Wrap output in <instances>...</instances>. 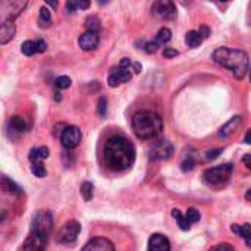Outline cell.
Segmentation results:
<instances>
[{
  "label": "cell",
  "mask_w": 251,
  "mask_h": 251,
  "mask_svg": "<svg viewBox=\"0 0 251 251\" xmlns=\"http://www.w3.org/2000/svg\"><path fill=\"white\" fill-rule=\"evenodd\" d=\"M103 159L110 171H126L135 162V147L128 138L122 135H113L104 144Z\"/></svg>",
  "instance_id": "6da1fadb"
},
{
  "label": "cell",
  "mask_w": 251,
  "mask_h": 251,
  "mask_svg": "<svg viewBox=\"0 0 251 251\" xmlns=\"http://www.w3.org/2000/svg\"><path fill=\"white\" fill-rule=\"evenodd\" d=\"M212 59L229 69L235 78L238 79H243L249 71V66H250V59H249V54L244 51V50H240V49H231V47H219L213 51L212 54Z\"/></svg>",
  "instance_id": "7a4b0ae2"
},
{
  "label": "cell",
  "mask_w": 251,
  "mask_h": 251,
  "mask_svg": "<svg viewBox=\"0 0 251 251\" xmlns=\"http://www.w3.org/2000/svg\"><path fill=\"white\" fill-rule=\"evenodd\" d=\"M132 129L140 140H153L163 129V119L151 110H141L132 116Z\"/></svg>",
  "instance_id": "3957f363"
},
{
  "label": "cell",
  "mask_w": 251,
  "mask_h": 251,
  "mask_svg": "<svg viewBox=\"0 0 251 251\" xmlns=\"http://www.w3.org/2000/svg\"><path fill=\"white\" fill-rule=\"evenodd\" d=\"M232 172H234V166L231 163L209 168L203 174V181L207 185H221V184H225L229 181Z\"/></svg>",
  "instance_id": "277c9868"
},
{
  "label": "cell",
  "mask_w": 251,
  "mask_h": 251,
  "mask_svg": "<svg viewBox=\"0 0 251 251\" xmlns=\"http://www.w3.org/2000/svg\"><path fill=\"white\" fill-rule=\"evenodd\" d=\"M53 229V216L49 210H38L31 224V231L49 237Z\"/></svg>",
  "instance_id": "5b68a950"
},
{
  "label": "cell",
  "mask_w": 251,
  "mask_h": 251,
  "mask_svg": "<svg viewBox=\"0 0 251 251\" xmlns=\"http://www.w3.org/2000/svg\"><path fill=\"white\" fill-rule=\"evenodd\" d=\"M79 231H81V225H79L78 221H74V219L68 221L65 224V226L59 231L56 241L59 244H71V243H74L78 238Z\"/></svg>",
  "instance_id": "8992f818"
},
{
  "label": "cell",
  "mask_w": 251,
  "mask_h": 251,
  "mask_svg": "<svg viewBox=\"0 0 251 251\" xmlns=\"http://www.w3.org/2000/svg\"><path fill=\"white\" fill-rule=\"evenodd\" d=\"M26 7V1H1L0 3V15H1V22L6 21H13L19 13Z\"/></svg>",
  "instance_id": "52a82bcc"
},
{
  "label": "cell",
  "mask_w": 251,
  "mask_h": 251,
  "mask_svg": "<svg viewBox=\"0 0 251 251\" xmlns=\"http://www.w3.org/2000/svg\"><path fill=\"white\" fill-rule=\"evenodd\" d=\"M82 140V134H81V129L75 125H71V126H66L62 134H60V143L65 149L68 150H72L75 147L79 146Z\"/></svg>",
  "instance_id": "ba28073f"
},
{
  "label": "cell",
  "mask_w": 251,
  "mask_h": 251,
  "mask_svg": "<svg viewBox=\"0 0 251 251\" xmlns=\"http://www.w3.org/2000/svg\"><path fill=\"white\" fill-rule=\"evenodd\" d=\"M151 13L159 19L169 21V19H174L176 16V6L169 0H160V1L153 3Z\"/></svg>",
  "instance_id": "9c48e42d"
},
{
  "label": "cell",
  "mask_w": 251,
  "mask_h": 251,
  "mask_svg": "<svg viewBox=\"0 0 251 251\" xmlns=\"http://www.w3.org/2000/svg\"><path fill=\"white\" fill-rule=\"evenodd\" d=\"M174 154V146L168 140H159L153 144L150 150L151 160H168Z\"/></svg>",
  "instance_id": "30bf717a"
},
{
  "label": "cell",
  "mask_w": 251,
  "mask_h": 251,
  "mask_svg": "<svg viewBox=\"0 0 251 251\" xmlns=\"http://www.w3.org/2000/svg\"><path fill=\"white\" fill-rule=\"evenodd\" d=\"M47 240H49V237L31 231L19 251H46Z\"/></svg>",
  "instance_id": "8fae6325"
},
{
  "label": "cell",
  "mask_w": 251,
  "mask_h": 251,
  "mask_svg": "<svg viewBox=\"0 0 251 251\" xmlns=\"http://www.w3.org/2000/svg\"><path fill=\"white\" fill-rule=\"evenodd\" d=\"M99 43H100V35L96 31H85L78 38L79 47L85 51H91V50L97 49Z\"/></svg>",
  "instance_id": "7c38bea8"
},
{
  "label": "cell",
  "mask_w": 251,
  "mask_h": 251,
  "mask_svg": "<svg viewBox=\"0 0 251 251\" xmlns=\"http://www.w3.org/2000/svg\"><path fill=\"white\" fill-rule=\"evenodd\" d=\"M81 251H115V246L107 238L96 237V238H91Z\"/></svg>",
  "instance_id": "4fadbf2b"
},
{
  "label": "cell",
  "mask_w": 251,
  "mask_h": 251,
  "mask_svg": "<svg viewBox=\"0 0 251 251\" xmlns=\"http://www.w3.org/2000/svg\"><path fill=\"white\" fill-rule=\"evenodd\" d=\"M131 72L129 69H124V68H119V69H113L107 78V82L110 87H118L121 84H125L131 79Z\"/></svg>",
  "instance_id": "5bb4252c"
},
{
  "label": "cell",
  "mask_w": 251,
  "mask_h": 251,
  "mask_svg": "<svg viewBox=\"0 0 251 251\" xmlns=\"http://www.w3.org/2000/svg\"><path fill=\"white\" fill-rule=\"evenodd\" d=\"M149 251H171V243L163 234H153L149 240Z\"/></svg>",
  "instance_id": "9a60e30c"
},
{
  "label": "cell",
  "mask_w": 251,
  "mask_h": 251,
  "mask_svg": "<svg viewBox=\"0 0 251 251\" xmlns=\"http://www.w3.org/2000/svg\"><path fill=\"white\" fill-rule=\"evenodd\" d=\"M15 32H16V28H15L13 21L1 22V25H0V44H7L15 37Z\"/></svg>",
  "instance_id": "2e32d148"
},
{
  "label": "cell",
  "mask_w": 251,
  "mask_h": 251,
  "mask_svg": "<svg viewBox=\"0 0 251 251\" xmlns=\"http://www.w3.org/2000/svg\"><path fill=\"white\" fill-rule=\"evenodd\" d=\"M243 124V118L241 116H234L229 122H226L218 132V137L219 138H228L231 134L235 132V129Z\"/></svg>",
  "instance_id": "e0dca14e"
},
{
  "label": "cell",
  "mask_w": 251,
  "mask_h": 251,
  "mask_svg": "<svg viewBox=\"0 0 251 251\" xmlns=\"http://www.w3.org/2000/svg\"><path fill=\"white\" fill-rule=\"evenodd\" d=\"M231 231H232L234 234L240 235L241 238H244V241H246L247 247H250L251 249V225L250 224H244V225H237V224H234V225L231 226Z\"/></svg>",
  "instance_id": "ac0fdd59"
},
{
  "label": "cell",
  "mask_w": 251,
  "mask_h": 251,
  "mask_svg": "<svg viewBox=\"0 0 251 251\" xmlns=\"http://www.w3.org/2000/svg\"><path fill=\"white\" fill-rule=\"evenodd\" d=\"M49 154H50V150H49L47 147L41 146V147H34V149H31L28 157H29V160H31L32 163H38V162L47 159Z\"/></svg>",
  "instance_id": "d6986e66"
},
{
  "label": "cell",
  "mask_w": 251,
  "mask_h": 251,
  "mask_svg": "<svg viewBox=\"0 0 251 251\" xmlns=\"http://www.w3.org/2000/svg\"><path fill=\"white\" fill-rule=\"evenodd\" d=\"M203 37H201V34L199 32V29L196 31V29H191V31H188L187 32V35H185V43H187V46L188 47H191V49H196V47H199L201 43H203Z\"/></svg>",
  "instance_id": "ffe728a7"
},
{
  "label": "cell",
  "mask_w": 251,
  "mask_h": 251,
  "mask_svg": "<svg viewBox=\"0 0 251 251\" xmlns=\"http://www.w3.org/2000/svg\"><path fill=\"white\" fill-rule=\"evenodd\" d=\"M1 187H3L4 191L10 193V194H13V196H21V194L24 193L22 188H21L18 184H15L12 179H9L7 176H3V178H1Z\"/></svg>",
  "instance_id": "44dd1931"
},
{
  "label": "cell",
  "mask_w": 251,
  "mask_h": 251,
  "mask_svg": "<svg viewBox=\"0 0 251 251\" xmlns=\"http://www.w3.org/2000/svg\"><path fill=\"white\" fill-rule=\"evenodd\" d=\"M9 125L18 134H22V132L26 131V124H25V119L22 116H12L10 121H9Z\"/></svg>",
  "instance_id": "7402d4cb"
},
{
  "label": "cell",
  "mask_w": 251,
  "mask_h": 251,
  "mask_svg": "<svg viewBox=\"0 0 251 251\" xmlns=\"http://www.w3.org/2000/svg\"><path fill=\"white\" fill-rule=\"evenodd\" d=\"M172 218L176 219V222H178V225H179V228H181L182 231H188V229L191 228L190 221L187 219V216H184V215L181 213V210L174 209V210H172Z\"/></svg>",
  "instance_id": "603a6c76"
},
{
  "label": "cell",
  "mask_w": 251,
  "mask_h": 251,
  "mask_svg": "<svg viewBox=\"0 0 251 251\" xmlns=\"http://www.w3.org/2000/svg\"><path fill=\"white\" fill-rule=\"evenodd\" d=\"M171 38H172V31H171L169 28L163 26L162 29H159V32H157L154 41H156L159 46H165V44H168V43L171 41Z\"/></svg>",
  "instance_id": "cb8c5ba5"
},
{
  "label": "cell",
  "mask_w": 251,
  "mask_h": 251,
  "mask_svg": "<svg viewBox=\"0 0 251 251\" xmlns=\"http://www.w3.org/2000/svg\"><path fill=\"white\" fill-rule=\"evenodd\" d=\"M90 7V1L84 0V1H78V0H68L66 1V10L69 13H74L78 9H88Z\"/></svg>",
  "instance_id": "d4e9b609"
},
{
  "label": "cell",
  "mask_w": 251,
  "mask_h": 251,
  "mask_svg": "<svg viewBox=\"0 0 251 251\" xmlns=\"http://www.w3.org/2000/svg\"><path fill=\"white\" fill-rule=\"evenodd\" d=\"M79 193H81V196H82V199H84L85 201H90V200L93 199V193H94L93 184L88 182V181L82 182V184H81V188H79Z\"/></svg>",
  "instance_id": "484cf974"
},
{
  "label": "cell",
  "mask_w": 251,
  "mask_h": 251,
  "mask_svg": "<svg viewBox=\"0 0 251 251\" xmlns=\"http://www.w3.org/2000/svg\"><path fill=\"white\" fill-rule=\"evenodd\" d=\"M50 24H51V12L49 10L47 6H43L40 9V25L46 28V26H50Z\"/></svg>",
  "instance_id": "4316f807"
},
{
  "label": "cell",
  "mask_w": 251,
  "mask_h": 251,
  "mask_svg": "<svg viewBox=\"0 0 251 251\" xmlns=\"http://www.w3.org/2000/svg\"><path fill=\"white\" fill-rule=\"evenodd\" d=\"M21 51L25 54V56H32L34 53H37V47H35V41L32 40H26L22 43L21 46Z\"/></svg>",
  "instance_id": "83f0119b"
},
{
  "label": "cell",
  "mask_w": 251,
  "mask_h": 251,
  "mask_svg": "<svg viewBox=\"0 0 251 251\" xmlns=\"http://www.w3.org/2000/svg\"><path fill=\"white\" fill-rule=\"evenodd\" d=\"M71 84H72V81L66 75H62V76L56 78V81H54V85H56L57 90H66V88L71 87Z\"/></svg>",
  "instance_id": "f1b7e54d"
},
{
  "label": "cell",
  "mask_w": 251,
  "mask_h": 251,
  "mask_svg": "<svg viewBox=\"0 0 251 251\" xmlns=\"http://www.w3.org/2000/svg\"><path fill=\"white\" fill-rule=\"evenodd\" d=\"M85 25H87V31H96V32H99V31H100V21H99L96 16H90V18H87Z\"/></svg>",
  "instance_id": "f546056e"
},
{
  "label": "cell",
  "mask_w": 251,
  "mask_h": 251,
  "mask_svg": "<svg viewBox=\"0 0 251 251\" xmlns=\"http://www.w3.org/2000/svg\"><path fill=\"white\" fill-rule=\"evenodd\" d=\"M97 113H99L100 118H104L106 113H107V99L103 97V96L97 101Z\"/></svg>",
  "instance_id": "4dcf8cb0"
},
{
  "label": "cell",
  "mask_w": 251,
  "mask_h": 251,
  "mask_svg": "<svg viewBox=\"0 0 251 251\" xmlns=\"http://www.w3.org/2000/svg\"><path fill=\"white\" fill-rule=\"evenodd\" d=\"M31 172H32L35 176H38V178H44V176H46V168H44V165H43L41 162L32 163V165H31Z\"/></svg>",
  "instance_id": "1f68e13d"
},
{
  "label": "cell",
  "mask_w": 251,
  "mask_h": 251,
  "mask_svg": "<svg viewBox=\"0 0 251 251\" xmlns=\"http://www.w3.org/2000/svg\"><path fill=\"white\" fill-rule=\"evenodd\" d=\"M185 216H187V219L190 221V224H196V222L200 221V212H199L197 209H194V207H190V209L187 210Z\"/></svg>",
  "instance_id": "d6a6232c"
},
{
  "label": "cell",
  "mask_w": 251,
  "mask_h": 251,
  "mask_svg": "<svg viewBox=\"0 0 251 251\" xmlns=\"http://www.w3.org/2000/svg\"><path fill=\"white\" fill-rule=\"evenodd\" d=\"M194 165H196L194 159H193L191 156H188V157H185L184 162L181 163V169H182L184 172H190V171L194 169Z\"/></svg>",
  "instance_id": "836d02e7"
},
{
  "label": "cell",
  "mask_w": 251,
  "mask_h": 251,
  "mask_svg": "<svg viewBox=\"0 0 251 251\" xmlns=\"http://www.w3.org/2000/svg\"><path fill=\"white\" fill-rule=\"evenodd\" d=\"M157 49H159V44L156 43V41H147L146 44H144V50L147 51V53H156L157 51Z\"/></svg>",
  "instance_id": "e575fe53"
},
{
  "label": "cell",
  "mask_w": 251,
  "mask_h": 251,
  "mask_svg": "<svg viewBox=\"0 0 251 251\" xmlns=\"http://www.w3.org/2000/svg\"><path fill=\"white\" fill-rule=\"evenodd\" d=\"M210 251H235V250H234V247H232L231 244H228V243H222V244L215 246L213 249H210Z\"/></svg>",
  "instance_id": "d590c367"
},
{
  "label": "cell",
  "mask_w": 251,
  "mask_h": 251,
  "mask_svg": "<svg viewBox=\"0 0 251 251\" xmlns=\"http://www.w3.org/2000/svg\"><path fill=\"white\" fill-rule=\"evenodd\" d=\"M178 54H179L178 50H176V49H172V47H166V49L163 50V57H166V59L175 57V56H178Z\"/></svg>",
  "instance_id": "8d00e7d4"
},
{
  "label": "cell",
  "mask_w": 251,
  "mask_h": 251,
  "mask_svg": "<svg viewBox=\"0 0 251 251\" xmlns=\"http://www.w3.org/2000/svg\"><path fill=\"white\" fill-rule=\"evenodd\" d=\"M35 47H37V53H44L46 49H47V43L40 38V40L35 41Z\"/></svg>",
  "instance_id": "74e56055"
},
{
  "label": "cell",
  "mask_w": 251,
  "mask_h": 251,
  "mask_svg": "<svg viewBox=\"0 0 251 251\" xmlns=\"http://www.w3.org/2000/svg\"><path fill=\"white\" fill-rule=\"evenodd\" d=\"M221 153H222V149L210 150V151H207V153H206V159H209V160H213V159L219 157V156H221Z\"/></svg>",
  "instance_id": "f35d334b"
},
{
  "label": "cell",
  "mask_w": 251,
  "mask_h": 251,
  "mask_svg": "<svg viewBox=\"0 0 251 251\" xmlns=\"http://www.w3.org/2000/svg\"><path fill=\"white\" fill-rule=\"evenodd\" d=\"M199 32L201 34L203 38H207V37L210 35V28H209V26H200Z\"/></svg>",
  "instance_id": "ab89813d"
},
{
  "label": "cell",
  "mask_w": 251,
  "mask_h": 251,
  "mask_svg": "<svg viewBox=\"0 0 251 251\" xmlns=\"http://www.w3.org/2000/svg\"><path fill=\"white\" fill-rule=\"evenodd\" d=\"M243 163L246 165V168L247 169H250L251 171V154H246V156H243Z\"/></svg>",
  "instance_id": "60d3db41"
},
{
  "label": "cell",
  "mask_w": 251,
  "mask_h": 251,
  "mask_svg": "<svg viewBox=\"0 0 251 251\" xmlns=\"http://www.w3.org/2000/svg\"><path fill=\"white\" fill-rule=\"evenodd\" d=\"M131 65V60L128 59V57H124L122 60H121V68H124V69H128V66Z\"/></svg>",
  "instance_id": "b9f144b4"
},
{
  "label": "cell",
  "mask_w": 251,
  "mask_h": 251,
  "mask_svg": "<svg viewBox=\"0 0 251 251\" xmlns=\"http://www.w3.org/2000/svg\"><path fill=\"white\" fill-rule=\"evenodd\" d=\"M244 143H246V144H250L251 146V129L250 131H247V134L244 135Z\"/></svg>",
  "instance_id": "7bdbcfd3"
},
{
  "label": "cell",
  "mask_w": 251,
  "mask_h": 251,
  "mask_svg": "<svg viewBox=\"0 0 251 251\" xmlns=\"http://www.w3.org/2000/svg\"><path fill=\"white\" fill-rule=\"evenodd\" d=\"M132 66H134V71H135L137 74H140V72H141V63H138V62H135V63H134Z\"/></svg>",
  "instance_id": "ee69618b"
},
{
  "label": "cell",
  "mask_w": 251,
  "mask_h": 251,
  "mask_svg": "<svg viewBox=\"0 0 251 251\" xmlns=\"http://www.w3.org/2000/svg\"><path fill=\"white\" fill-rule=\"evenodd\" d=\"M47 6H51V7H56V6H57V3H56V1H49V3H47Z\"/></svg>",
  "instance_id": "f6af8a7d"
},
{
  "label": "cell",
  "mask_w": 251,
  "mask_h": 251,
  "mask_svg": "<svg viewBox=\"0 0 251 251\" xmlns=\"http://www.w3.org/2000/svg\"><path fill=\"white\" fill-rule=\"evenodd\" d=\"M246 199H247V200H251V190L250 191H247V194H246Z\"/></svg>",
  "instance_id": "bcb514c9"
},
{
  "label": "cell",
  "mask_w": 251,
  "mask_h": 251,
  "mask_svg": "<svg viewBox=\"0 0 251 251\" xmlns=\"http://www.w3.org/2000/svg\"><path fill=\"white\" fill-rule=\"evenodd\" d=\"M250 79H251V74H250Z\"/></svg>",
  "instance_id": "7dc6e473"
}]
</instances>
